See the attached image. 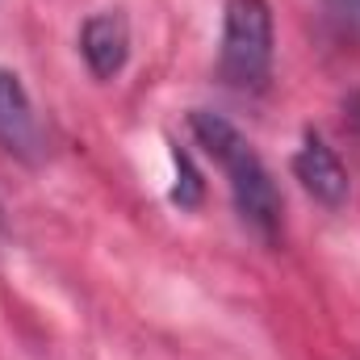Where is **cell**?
Returning <instances> with one entry per match:
<instances>
[{
  "instance_id": "cell-3",
  "label": "cell",
  "mask_w": 360,
  "mask_h": 360,
  "mask_svg": "<svg viewBox=\"0 0 360 360\" xmlns=\"http://www.w3.org/2000/svg\"><path fill=\"white\" fill-rule=\"evenodd\" d=\"M293 176L302 180V188L327 210H340L348 201V168L335 155V147H327V139L319 130L302 134V147L293 151Z\"/></svg>"
},
{
  "instance_id": "cell-2",
  "label": "cell",
  "mask_w": 360,
  "mask_h": 360,
  "mask_svg": "<svg viewBox=\"0 0 360 360\" xmlns=\"http://www.w3.org/2000/svg\"><path fill=\"white\" fill-rule=\"evenodd\" d=\"M218 68L235 89H260L272 72V8L269 0H226Z\"/></svg>"
},
{
  "instance_id": "cell-1",
  "label": "cell",
  "mask_w": 360,
  "mask_h": 360,
  "mask_svg": "<svg viewBox=\"0 0 360 360\" xmlns=\"http://www.w3.org/2000/svg\"><path fill=\"white\" fill-rule=\"evenodd\" d=\"M188 130H193L197 147L226 172V184H231V197H235L239 218L252 231H260L264 239H272L281 231L285 201L276 193V180H272L269 164L260 160V151L243 139V130L235 122H226L214 109H193L188 113Z\"/></svg>"
},
{
  "instance_id": "cell-7",
  "label": "cell",
  "mask_w": 360,
  "mask_h": 360,
  "mask_svg": "<svg viewBox=\"0 0 360 360\" xmlns=\"http://www.w3.org/2000/svg\"><path fill=\"white\" fill-rule=\"evenodd\" d=\"M327 13L340 30L348 34H360V0H327Z\"/></svg>"
},
{
  "instance_id": "cell-5",
  "label": "cell",
  "mask_w": 360,
  "mask_h": 360,
  "mask_svg": "<svg viewBox=\"0 0 360 360\" xmlns=\"http://www.w3.org/2000/svg\"><path fill=\"white\" fill-rule=\"evenodd\" d=\"M0 143L17 155H30L38 147V117H34L30 92L4 68H0Z\"/></svg>"
},
{
  "instance_id": "cell-4",
  "label": "cell",
  "mask_w": 360,
  "mask_h": 360,
  "mask_svg": "<svg viewBox=\"0 0 360 360\" xmlns=\"http://www.w3.org/2000/svg\"><path fill=\"white\" fill-rule=\"evenodd\" d=\"M80 55L96 80H113L130 59V21L122 8H101L80 25Z\"/></svg>"
},
{
  "instance_id": "cell-8",
  "label": "cell",
  "mask_w": 360,
  "mask_h": 360,
  "mask_svg": "<svg viewBox=\"0 0 360 360\" xmlns=\"http://www.w3.org/2000/svg\"><path fill=\"white\" fill-rule=\"evenodd\" d=\"M0 235H4V210H0Z\"/></svg>"
},
{
  "instance_id": "cell-6",
  "label": "cell",
  "mask_w": 360,
  "mask_h": 360,
  "mask_svg": "<svg viewBox=\"0 0 360 360\" xmlns=\"http://www.w3.org/2000/svg\"><path fill=\"white\" fill-rule=\"evenodd\" d=\"M172 160H176V176H180V184L172 188V201H176V205H197V201H201V176H197L193 160H188L180 147L172 151Z\"/></svg>"
}]
</instances>
